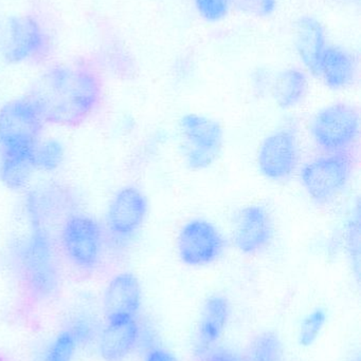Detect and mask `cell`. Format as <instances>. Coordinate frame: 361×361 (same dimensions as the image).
<instances>
[{
    "mask_svg": "<svg viewBox=\"0 0 361 361\" xmlns=\"http://www.w3.org/2000/svg\"><path fill=\"white\" fill-rule=\"evenodd\" d=\"M27 97L45 124L76 127L101 107L103 82L91 63H57L38 76Z\"/></svg>",
    "mask_w": 361,
    "mask_h": 361,
    "instance_id": "obj_1",
    "label": "cell"
},
{
    "mask_svg": "<svg viewBox=\"0 0 361 361\" xmlns=\"http://www.w3.org/2000/svg\"><path fill=\"white\" fill-rule=\"evenodd\" d=\"M16 260L23 288L32 300L47 302L59 295L61 267L49 229L30 227L17 247Z\"/></svg>",
    "mask_w": 361,
    "mask_h": 361,
    "instance_id": "obj_2",
    "label": "cell"
},
{
    "mask_svg": "<svg viewBox=\"0 0 361 361\" xmlns=\"http://www.w3.org/2000/svg\"><path fill=\"white\" fill-rule=\"evenodd\" d=\"M54 48L52 33L33 13H14L0 19V59L8 65L46 61Z\"/></svg>",
    "mask_w": 361,
    "mask_h": 361,
    "instance_id": "obj_3",
    "label": "cell"
},
{
    "mask_svg": "<svg viewBox=\"0 0 361 361\" xmlns=\"http://www.w3.org/2000/svg\"><path fill=\"white\" fill-rule=\"evenodd\" d=\"M104 228L93 216L73 212L61 223L59 243L68 262L78 271H95L103 258Z\"/></svg>",
    "mask_w": 361,
    "mask_h": 361,
    "instance_id": "obj_4",
    "label": "cell"
},
{
    "mask_svg": "<svg viewBox=\"0 0 361 361\" xmlns=\"http://www.w3.org/2000/svg\"><path fill=\"white\" fill-rule=\"evenodd\" d=\"M357 109L347 103L326 106L314 116L309 133L316 145L326 154H347L360 137Z\"/></svg>",
    "mask_w": 361,
    "mask_h": 361,
    "instance_id": "obj_5",
    "label": "cell"
},
{
    "mask_svg": "<svg viewBox=\"0 0 361 361\" xmlns=\"http://www.w3.org/2000/svg\"><path fill=\"white\" fill-rule=\"evenodd\" d=\"M184 163L192 171L211 166L222 152L224 130L216 121L197 114H184L178 122Z\"/></svg>",
    "mask_w": 361,
    "mask_h": 361,
    "instance_id": "obj_6",
    "label": "cell"
},
{
    "mask_svg": "<svg viewBox=\"0 0 361 361\" xmlns=\"http://www.w3.org/2000/svg\"><path fill=\"white\" fill-rule=\"evenodd\" d=\"M44 125L27 95L6 102L0 107V152L33 149Z\"/></svg>",
    "mask_w": 361,
    "mask_h": 361,
    "instance_id": "obj_7",
    "label": "cell"
},
{
    "mask_svg": "<svg viewBox=\"0 0 361 361\" xmlns=\"http://www.w3.org/2000/svg\"><path fill=\"white\" fill-rule=\"evenodd\" d=\"M353 164L348 154H326L303 166L301 183L313 201L326 204L343 192L351 179Z\"/></svg>",
    "mask_w": 361,
    "mask_h": 361,
    "instance_id": "obj_8",
    "label": "cell"
},
{
    "mask_svg": "<svg viewBox=\"0 0 361 361\" xmlns=\"http://www.w3.org/2000/svg\"><path fill=\"white\" fill-rule=\"evenodd\" d=\"M148 202L138 187L119 189L110 201L105 214V231L117 243H126L139 233L146 222Z\"/></svg>",
    "mask_w": 361,
    "mask_h": 361,
    "instance_id": "obj_9",
    "label": "cell"
},
{
    "mask_svg": "<svg viewBox=\"0 0 361 361\" xmlns=\"http://www.w3.org/2000/svg\"><path fill=\"white\" fill-rule=\"evenodd\" d=\"M226 240L215 225L205 219H193L180 229L176 248L182 263L207 267L224 255Z\"/></svg>",
    "mask_w": 361,
    "mask_h": 361,
    "instance_id": "obj_10",
    "label": "cell"
},
{
    "mask_svg": "<svg viewBox=\"0 0 361 361\" xmlns=\"http://www.w3.org/2000/svg\"><path fill=\"white\" fill-rule=\"evenodd\" d=\"M256 163L266 179H288L299 164L298 139L295 131L282 128L265 137L259 148Z\"/></svg>",
    "mask_w": 361,
    "mask_h": 361,
    "instance_id": "obj_11",
    "label": "cell"
},
{
    "mask_svg": "<svg viewBox=\"0 0 361 361\" xmlns=\"http://www.w3.org/2000/svg\"><path fill=\"white\" fill-rule=\"evenodd\" d=\"M25 216L30 227L49 229L52 223L73 214V197L66 188L55 184H45L25 195ZM50 231V229H49Z\"/></svg>",
    "mask_w": 361,
    "mask_h": 361,
    "instance_id": "obj_12",
    "label": "cell"
},
{
    "mask_svg": "<svg viewBox=\"0 0 361 361\" xmlns=\"http://www.w3.org/2000/svg\"><path fill=\"white\" fill-rule=\"evenodd\" d=\"M273 216L262 204L246 206L235 216L232 242L242 254H256L265 250L273 241Z\"/></svg>",
    "mask_w": 361,
    "mask_h": 361,
    "instance_id": "obj_13",
    "label": "cell"
},
{
    "mask_svg": "<svg viewBox=\"0 0 361 361\" xmlns=\"http://www.w3.org/2000/svg\"><path fill=\"white\" fill-rule=\"evenodd\" d=\"M141 300V286L138 278L129 271L118 274L108 282L104 293L106 322L137 319Z\"/></svg>",
    "mask_w": 361,
    "mask_h": 361,
    "instance_id": "obj_14",
    "label": "cell"
},
{
    "mask_svg": "<svg viewBox=\"0 0 361 361\" xmlns=\"http://www.w3.org/2000/svg\"><path fill=\"white\" fill-rule=\"evenodd\" d=\"M230 315L226 297L214 295L206 300L195 336V349L201 355L209 353L223 336Z\"/></svg>",
    "mask_w": 361,
    "mask_h": 361,
    "instance_id": "obj_15",
    "label": "cell"
},
{
    "mask_svg": "<svg viewBox=\"0 0 361 361\" xmlns=\"http://www.w3.org/2000/svg\"><path fill=\"white\" fill-rule=\"evenodd\" d=\"M294 44L304 67L316 76L322 55L329 46L324 25L316 17L301 16L295 23Z\"/></svg>",
    "mask_w": 361,
    "mask_h": 361,
    "instance_id": "obj_16",
    "label": "cell"
},
{
    "mask_svg": "<svg viewBox=\"0 0 361 361\" xmlns=\"http://www.w3.org/2000/svg\"><path fill=\"white\" fill-rule=\"evenodd\" d=\"M139 338L137 320L106 322L99 339V351L104 361H124L133 353Z\"/></svg>",
    "mask_w": 361,
    "mask_h": 361,
    "instance_id": "obj_17",
    "label": "cell"
},
{
    "mask_svg": "<svg viewBox=\"0 0 361 361\" xmlns=\"http://www.w3.org/2000/svg\"><path fill=\"white\" fill-rule=\"evenodd\" d=\"M357 73L355 59L347 49L328 46L318 66L316 76L331 90L339 91L353 84Z\"/></svg>",
    "mask_w": 361,
    "mask_h": 361,
    "instance_id": "obj_18",
    "label": "cell"
},
{
    "mask_svg": "<svg viewBox=\"0 0 361 361\" xmlns=\"http://www.w3.org/2000/svg\"><path fill=\"white\" fill-rule=\"evenodd\" d=\"M33 150L0 152V182L6 188L13 191L27 188L35 173L32 160Z\"/></svg>",
    "mask_w": 361,
    "mask_h": 361,
    "instance_id": "obj_19",
    "label": "cell"
},
{
    "mask_svg": "<svg viewBox=\"0 0 361 361\" xmlns=\"http://www.w3.org/2000/svg\"><path fill=\"white\" fill-rule=\"evenodd\" d=\"M271 97L284 109L300 105L309 92V80L302 70L288 68L280 72L271 82Z\"/></svg>",
    "mask_w": 361,
    "mask_h": 361,
    "instance_id": "obj_20",
    "label": "cell"
},
{
    "mask_svg": "<svg viewBox=\"0 0 361 361\" xmlns=\"http://www.w3.org/2000/svg\"><path fill=\"white\" fill-rule=\"evenodd\" d=\"M65 147L57 139L40 140L33 150V166L35 171L50 173L57 171L65 160Z\"/></svg>",
    "mask_w": 361,
    "mask_h": 361,
    "instance_id": "obj_21",
    "label": "cell"
},
{
    "mask_svg": "<svg viewBox=\"0 0 361 361\" xmlns=\"http://www.w3.org/2000/svg\"><path fill=\"white\" fill-rule=\"evenodd\" d=\"M248 361H283V352L279 337L271 332L259 335L252 343Z\"/></svg>",
    "mask_w": 361,
    "mask_h": 361,
    "instance_id": "obj_22",
    "label": "cell"
},
{
    "mask_svg": "<svg viewBox=\"0 0 361 361\" xmlns=\"http://www.w3.org/2000/svg\"><path fill=\"white\" fill-rule=\"evenodd\" d=\"M78 343L69 330L61 331L47 349L44 361H72Z\"/></svg>",
    "mask_w": 361,
    "mask_h": 361,
    "instance_id": "obj_23",
    "label": "cell"
},
{
    "mask_svg": "<svg viewBox=\"0 0 361 361\" xmlns=\"http://www.w3.org/2000/svg\"><path fill=\"white\" fill-rule=\"evenodd\" d=\"M326 322V311L320 307L313 310L301 324L300 333H299L300 345L303 347H309L313 345L320 336Z\"/></svg>",
    "mask_w": 361,
    "mask_h": 361,
    "instance_id": "obj_24",
    "label": "cell"
},
{
    "mask_svg": "<svg viewBox=\"0 0 361 361\" xmlns=\"http://www.w3.org/2000/svg\"><path fill=\"white\" fill-rule=\"evenodd\" d=\"M199 16L210 23L226 18L232 8V0H193Z\"/></svg>",
    "mask_w": 361,
    "mask_h": 361,
    "instance_id": "obj_25",
    "label": "cell"
},
{
    "mask_svg": "<svg viewBox=\"0 0 361 361\" xmlns=\"http://www.w3.org/2000/svg\"><path fill=\"white\" fill-rule=\"evenodd\" d=\"M237 11L256 18H267L277 10L278 0H232Z\"/></svg>",
    "mask_w": 361,
    "mask_h": 361,
    "instance_id": "obj_26",
    "label": "cell"
},
{
    "mask_svg": "<svg viewBox=\"0 0 361 361\" xmlns=\"http://www.w3.org/2000/svg\"><path fill=\"white\" fill-rule=\"evenodd\" d=\"M206 355L205 361H248L241 354L230 349H213Z\"/></svg>",
    "mask_w": 361,
    "mask_h": 361,
    "instance_id": "obj_27",
    "label": "cell"
},
{
    "mask_svg": "<svg viewBox=\"0 0 361 361\" xmlns=\"http://www.w3.org/2000/svg\"><path fill=\"white\" fill-rule=\"evenodd\" d=\"M146 361H179L169 350L156 348L148 352Z\"/></svg>",
    "mask_w": 361,
    "mask_h": 361,
    "instance_id": "obj_28",
    "label": "cell"
},
{
    "mask_svg": "<svg viewBox=\"0 0 361 361\" xmlns=\"http://www.w3.org/2000/svg\"><path fill=\"white\" fill-rule=\"evenodd\" d=\"M0 361H11L10 360H8V358L6 357V356L2 355V354H0Z\"/></svg>",
    "mask_w": 361,
    "mask_h": 361,
    "instance_id": "obj_29",
    "label": "cell"
}]
</instances>
